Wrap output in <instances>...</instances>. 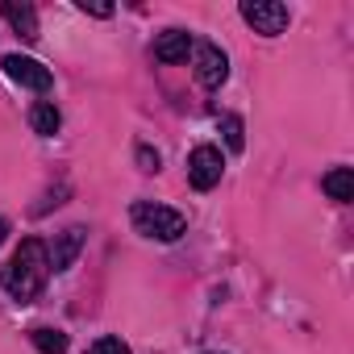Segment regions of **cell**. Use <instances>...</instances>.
I'll return each instance as SVG.
<instances>
[{
  "mask_svg": "<svg viewBox=\"0 0 354 354\" xmlns=\"http://www.w3.org/2000/svg\"><path fill=\"white\" fill-rule=\"evenodd\" d=\"M192 50V34L188 30H162L154 38V59L158 63H184Z\"/></svg>",
  "mask_w": 354,
  "mask_h": 354,
  "instance_id": "obj_8",
  "label": "cell"
},
{
  "mask_svg": "<svg viewBox=\"0 0 354 354\" xmlns=\"http://www.w3.org/2000/svg\"><path fill=\"white\" fill-rule=\"evenodd\" d=\"M321 188H325V196L337 201V205L354 201V171H350V167H333L325 180H321Z\"/></svg>",
  "mask_w": 354,
  "mask_h": 354,
  "instance_id": "obj_10",
  "label": "cell"
},
{
  "mask_svg": "<svg viewBox=\"0 0 354 354\" xmlns=\"http://www.w3.org/2000/svg\"><path fill=\"white\" fill-rule=\"evenodd\" d=\"M30 342H34L42 354H67V333H59V329H34Z\"/></svg>",
  "mask_w": 354,
  "mask_h": 354,
  "instance_id": "obj_12",
  "label": "cell"
},
{
  "mask_svg": "<svg viewBox=\"0 0 354 354\" xmlns=\"http://www.w3.org/2000/svg\"><path fill=\"white\" fill-rule=\"evenodd\" d=\"M5 75L13 80V84H21V88H34V92H50V84H55V75H50V67H42L38 59H26V55H5Z\"/></svg>",
  "mask_w": 354,
  "mask_h": 354,
  "instance_id": "obj_5",
  "label": "cell"
},
{
  "mask_svg": "<svg viewBox=\"0 0 354 354\" xmlns=\"http://www.w3.org/2000/svg\"><path fill=\"white\" fill-rule=\"evenodd\" d=\"M221 129H225V146H230V150L238 154V150L246 146V133H242V121H238V117L230 113V117H221Z\"/></svg>",
  "mask_w": 354,
  "mask_h": 354,
  "instance_id": "obj_13",
  "label": "cell"
},
{
  "mask_svg": "<svg viewBox=\"0 0 354 354\" xmlns=\"http://www.w3.org/2000/svg\"><path fill=\"white\" fill-rule=\"evenodd\" d=\"M88 354H129V346H125L121 337H96V342L88 346Z\"/></svg>",
  "mask_w": 354,
  "mask_h": 354,
  "instance_id": "obj_14",
  "label": "cell"
},
{
  "mask_svg": "<svg viewBox=\"0 0 354 354\" xmlns=\"http://www.w3.org/2000/svg\"><path fill=\"white\" fill-rule=\"evenodd\" d=\"M84 242H88V230H84V225H71V230H63V234L55 238V246H50V271H67V267L80 259Z\"/></svg>",
  "mask_w": 354,
  "mask_h": 354,
  "instance_id": "obj_7",
  "label": "cell"
},
{
  "mask_svg": "<svg viewBox=\"0 0 354 354\" xmlns=\"http://www.w3.org/2000/svg\"><path fill=\"white\" fill-rule=\"evenodd\" d=\"M80 9L92 17H113V5H100V0H80Z\"/></svg>",
  "mask_w": 354,
  "mask_h": 354,
  "instance_id": "obj_16",
  "label": "cell"
},
{
  "mask_svg": "<svg viewBox=\"0 0 354 354\" xmlns=\"http://www.w3.org/2000/svg\"><path fill=\"white\" fill-rule=\"evenodd\" d=\"M0 13H5V21H9L26 42H38V13H34V5H17V0H5V5H0Z\"/></svg>",
  "mask_w": 354,
  "mask_h": 354,
  "instance_id": "obj_9",
  "label": "cell"
},
{
  "mask_svg": "<svg viewBox=\"0 0 354 354\" xmlns=\"http://www.w3.org/2000/svg\"><path fill=\"white\" fill-rule=\"evenodd\" d=\"M221 171H225V158H221L217 146H196L188 154V180H192L196 192H213L221 184Z\"/></svg>",
  "mask_w": 354,
  "mask_h": 354,
  "instance_id": "obj_3",
  "label": "cell"
},
{
  "mask_svg": "<svg viewBox=\"0 0 354 354\" xmlns=\"http://www.w3.org/2000/svg\"><path fill=\"white\" fill-rule=\"evenodd\" d=\"M30 125H34V133L55 138V133H59V125H63V117H59V109H55L50 100H38V104L30 109Z\"/></svg>",
  "mask_w": 354,
  "mask_h": 354,
  "instance_id": "obj_11",
  "label": "cell"
},
{
  "mask_svg": "<svg viewBox=\"0 0 354 354\" xmlns=\"http://www.w3.org/2000/svg\"><path fill=\"white\" fill-rule=\"evenodd\" d=\"M192 50H196V80H201L205 88H221L225 75H230V59H225V50L213 46V42H192Z\"/></svg>",
  "mask_w": 354,
  "mask_h": 354,
  "instance_id": "obj_6",
  "label": "cell"
},
{
  "mask_svg": "<svg viewBox=\"0 0 354 354\" xmlns=\"http://www.w3.org/2000/svg\"><path fill=\"white\" fill-rule=\"evenodd\" d=\"M129 217H133V230L138 234L158 238V242H175V238H184V230H188V217L184 213H175L167 205H150V201H138L129 209Z\"/></svg>",
  "mask_w": 354,
  "mask_h": 354,
  "instance_id": "obj_2",
  "label": "cell"
},
{
  "mask_svg": "<svg viewBox=\"0 0 354 354\" xmlns=\"http://www.w3.org/2000/svg\"><path fill=\"white\" fill-rule=\"evenodd\" d=\"M242 21L254 26V34L275 38V34L288 30V9L279 5V0H246V5H242Z\"/></svg>",
  "mask_w": 354,
  "mask_h": 354,
  "instance_id": "obj_4",
  "label": "cell"
},
{
  "mask_svg": "<svg viewBox=\"0 0 354 354\" xmlns=\"http://www.w3.org/2000/svg\"><path fill=\"white\" fill-rule=\"evenodd\" d=\"M5 238H9V221H5V217H0V242H5Z\"/></svg>",
  "mask_w": 354,
  "mask_h": 354,
  "instance_id": "obj_17",
  "label": "cell"
},
{
  "mask_svg": "<svg viewBox=\"0 0 354 354\" xmlns=\"http://www.w3.org/2000/svg\"><path fill=\"white\" fill-rule=\"evenodd\" d=\"M46 275H50V254H46L42 238H26L5 267V288L17 300H34L46 288Z\"/></svg>",
  "mask_w": 354,
  "mask_h": 354,
  "instance_id": "obj_1",
  "label": "cell"
},
{
  "mask_svg": "<svg viewBox=\"0 0 354 354\" xmlns=\"http://www.w3.org/2000/svg\"><path fill=\"white\" fill-rule=\"evenodd\" d=\"M138 167H142V171H158V150L138 146Z\"/></svg>",
  "mask_w": 354,
  "mask_h": 354,
  "instance_id": "obj_15",
  "label": "cell"
}]
</instances>
